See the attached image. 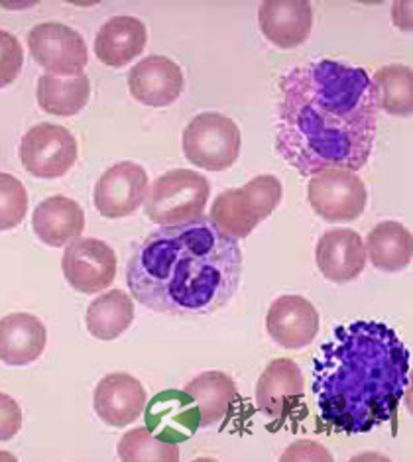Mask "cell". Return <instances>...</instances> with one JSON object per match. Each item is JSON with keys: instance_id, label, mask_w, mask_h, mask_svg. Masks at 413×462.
<instances>
[{"instance_id": "52a82bcc", "label": "cell", "mask_w": 413, "mask_h": 462, "mask_svg": "<svg viewBox=\"0 0 413 462\" xmlns=\"http://www.w3.org/2000/svg\"><path fill=\"white\" fill-rule=\"evenodd\" d=\"M309 205L327 223H351L363 217L368 193L364 181L349 170H325L311 175Z\"/></svg>"}, {"instance_id": "8992f818", "label": "cell", "mask_w": 413, "mask_h": 462, "mask_svg": "<svg viewBox=\"0 0 413 462\" xmlns=\"http://www.w3.org/2000/svg\"><path fill=\"white\" fill-rule=\"evenodd\" d=\"M241 128L221 113L195 116L183 130V153L201 170L223 171L241 156Z\"/></svg>"}, {"instance_id": "ffe728a7", "label": "cell", "mask_w": 413, "mask_h": 462, "mask_svg": "<svg viewBox=\"0 0 413 462\" xmlns=\"http://www.w3.org/2000/svg\"><path fill=\"white\" fill-rule=\"evenodd\" d=\"M146 26L134 16L106 20L95 38V53L108 68H123L142 56L146 48Z\"/></svg>"}, {"instance_id": "5bb4252c", "label": "cell", "mask_w": 413, "mask_h": 462, "mask_svg": "<svg viewBox=\"0 0 413 462\" xmlns=\"http://www.w3.org/2000/svg\"><path fill=\"white\" fill-rule=\"evenodd\" d=\"M258 26L280 50L306 43L313 28V8L307 0H266L258 8Z\"/></svg>"}, {"instance_id": "30bf717a", "label": "cell", "mask_w": 413, "mask_h": 462, "mask_svg": "<svg viewBox=\"0 0 413 462\" xmlns=\"http://www.w3.org/2000/svg\"><path fill=\"white\" fill-rule=\"evenodd\" d=\"M61 268L73 290L93 295L115 282L116 254L99 238H75L63 252Z\"/></svg>"}, {"instance_id": "484cf974", "label": "cell", "mask_w": 413, "mask_h": 462, "mask_svg": "<svg viewBox=\"0 0 413 462\" xmlns=\"http://www.w3.org/2000/svg\"><path fill=\"white\" fill-rule=\"evenodd\" d=\"M118 457L124 462H171L179 460V447L161 441L156 435H151L146 427H138L121 439Z\"/></svg>"}, {"instance_id": "7402d4cb", "label": "cell", "mask_w": 413, "mask_h": 462, "mask_svg": "<svg viewBox=\"0 0 413 462\" xmlns=\"http://www.w3.org/2000/svg\"><path fill=\"white\" fill-rule=\"evenodd\" d=\"M36 97L43 113L53 116H75L89 103L91 81L85 73L75 77L46 73L38 79Z\"/></svg>"}, {"instance_id": "f1b7e54d", "label": "cell", "mask_w": 413, "mask_h": 462, "mask_svg": "<svg viewBox=\"0 0 413 462\" xmlns=\"http://www.w3.org/2000/svg\"><path fill=\"white\" fill-rule=\"evenodd\" d=\"M22 429V410L14 398L0 392V441H10Z\"/></svg>"}, {"instance_id": "d6986e66", "label": "cell", "mask_w": 413, "mask_h": 462, "mask_svg": "<svg viewBox=\"0 0 413 462\" xmlns=\"http://www.w3.org/2000/svg\"><path fill=\"white\" fill-rule=\"evenodd\" d=\"M32 228L43 245L61 248L81 236L85 228V213L78 201L63 195H53L34 208Z\"/></svg>"}, {"instance_id": "9a60e30c", "label": "cell", "mask_w": 413, "mask_h": 462, "mask_svg": "<svg viewBox=\"0 0 413 462\" xmlns=\"http://www.w3.org/2000/svg\"><path fill=\"white\" fill-rule=\"evenodd\" d=\"M146 400L142 383L130 374L116 372L96 383L93 407L106 425L126 427L144 413Z\"/></svg>"}, {"instance_id": "e0dca14e", "label": "cell", "mask_w": 413, "mask_h": 462, "mask_svg": "<svg viewBox=\"0 0 413 462\" xmlns=\"http://www.w3.org/2000/svg\"><path fill=\"white\" fill-rule=\"evenodd\" d=\"M303 390H306V380L298 362L278 358L270 362L258 380V410L274 421L286 420L291 407L303 398Z\"/></svg>"}, {"instance_id": "277c9868", "label": "cell", "mask_w": 413, "mask_h": 462, "mask_svg": "<svg viewBox=\"0 0 413 462\" xmlns=\"http://www.w3.org/2000/svg\"><path fill=\"white\" fill-rule=\"evenodd\" d=\"M281 181L276 175H258L238 189L223 191L211 207V223L219 233L243 240L276 211L281 201Z\"/></svg>"}, {"instance_id": "44dd1931", "label": "cell", "mask_w": 413, "mask_h": 462, "mask_svg": "<svg viewBox=\"0 0 413 462\" xmlns=\"http://www.w3.org/2000/svg\"><path fill=\"white\" fill-rule=\"evenodd\" d=\"M186 395L197 411V427L219 425L233 402L236 400V383L225 372H203L186 386Z\"/></svg>"}, {"instance_id": "ac0fdd59", "label": "cell", "mask_w": 413, "mask_h": 462, "mask_svg": "<svg viewBox=\"0 0 413 462\" xmlns=\"http://www.w3.org/2000/svg\"><path fill=\"white\" fill-rule=\"evenodd\" d=\"M48 331L38 317L13 313L0 319V360L8 366H26L46 350Z\"/></svg>"}, {"instance_id": "8fae6325", "label": "cell", "mask_w": 413, "mask_h": 462, "mask_svg": "<svg viewBox=\"0 0 413 462\" xmlns=\"http://www.w3.org/2000/svg\"><path fill=\"white\" fill-rule=\"evenodd\" d=\"M148 173L134 162H118L95 185V207L106 218H124L138 211L148 195Z\"/></svg>"}, {"instance_id": "603a6c76", "label": "cell", "mask_w": 413, "mask_h": 462, "mask_svg": "<svg viewBox=\"0 0 413 462\" xmlns=\"http://www.w3.org/2000/svg\"><path fill=\"white\" fill-rule=\"evenodd\" d=\"M364 248L376 270L401 272L411 263L413 236L401 223L386 221L368 233Z\"/></svg>"}, {"instance_id": "4316f807", "label": "cell", "mask_w": 413, "mask_h": 462, "mask_svg": "<svg viewBox=\"0 0 413 462\" xmlns=\"http://www.w3.org/2000/svg\"><path fill=\"white\" fill-rule=\"evenodd\" d=\"M28 213V193L20 180L0 173V233L16 228Z\"/></svg>"}, {"instance_id": "7a4b0ae2", "label": "cell", "mask_w": 413, "mask_h": 462, "mask_svg": "<svg viewBox=\"0 0 413 462\" xmlns=\"http://www.w3.org/2000/svg\"><path fill=\"white\" fill-rule=\"evenodd\" d=\"M243 280V250L211 218L161 226L126 263V283L150 311L205 317L231 303Z\"/></svg>"}, {"instance_id": "5b68a950", "label": "cell", "mask_w": 413, "mask_h": 462, "mask_svg": "<svg viewBox=\"0 0 413 462\" xmlns=\"http://www.w3.org/2000/svg\"><path fill=\"white\" fill-rule=\"evenodd\" d=\"M211 185L193 170H171L151 185L146 195V215L161 226L186 225L199 218L209 201Z\"/></svg>"}, {"instance_id": "d4e9b609", "label": "cell", "mask_w": 413, "mask_h": 462, "mask_svg": "<svg viewBox=\"0 0 413 462\" xmlns=\"http://www.w3.org/2000/svg\"><path fill=\"white\" fill-rule=\"evenodd\" d=\"M378 111L396 116H411L413 113V71L408 65H386L374 77Z\"/></svg>"}, {"instance_id": "3957f363", "label": "cell", "mask_w": 413, "mask_h": 462, "mask_svg": "<svg viewBox=\"0 0 413 462\" xmlns=\"http://www.w3.org/2000/svg\"><path fill=\"white\" fill-rule=\"evenodd\" d=\"M311 378L325 425L368 433L396 417L409 383V350L386 323L341 325L313 360Z\"/></svg>"}, {"instance_id": "6da1fadb", "label": "cell", "mask_w": 413, "mask_h": 462, "mask_svg": "<svg viewBox=\"0 0 413 462\" xmlns=\"http://www.w3.org/2000/svg\"><path fill=\"white\" fill-rule=\"evenodd\" d=\"M376 132L378 105L366 69L319 60L280 79L276 152L299 175L363 170Z\"/></svg>"}, {"instance_id": "83f0119b", "label": "cell", "mask_w": 413, "mask_h": 462, "mask_svg": "<svg viewBox=\"0 0 413 462\" xmlns=\"http://www.w3.org/2000/svg\"><path fill=\"white\" fill-rule=\"evenodd\" d=\"M24 65V51L10 32L0 30V89L18 79Z\"/></svg>"}, {"instance_id": "9c48e42d", "label": "cell", "mask_w": 413, "mask_h": 462, "mask_svg": "<svg viewBox=\"0 0 413 462\" xmlns=\"http://www.w3.org/2000/svg\"><path fill=\"white\" fill-rule=\"evenodd\" d=\"M28 46L34 61L51 75H81L89 61L83 36L61 22H43L32 28Z\"/></svg>"}, {"instance_id": "4fadbf2b", "label": "cell", "mask_w": 413, "mask_h": 462, "mask_svg": "<svg viewBox=\"0 0 413 462\" xmlns=\"http://www.w3.org/2000/svg\"><path fill=\"white\" fill-rule=\"evenodd\" d=\"M183 71L166 56H148L128 73V89L138 103L161 108L176 103L183 91Z\"/></svg>"}, {"instance_id": "7c38bea8", "label": "cell", "mask_w": 413, "mask_h": 462, "mask_svg": "<svg viewBox=\"0 0 413 462\" xmlns=\"http://www.w3.org/2000/svg\"><path fill=\"white\" fill-rule=\"evenodd\" d=\"M319 311L301 295H281L266 315L268 335L280 346L298 350L309 346L319 333Z\"/></svg>"}, {"instance_id": "cb8c5ba5", "label": "cell", "mask_w": 413, "mask_h": 462, "mask_svg": "<svg viewBox=\"0 0 413 462\" xmlns=\"http://www.w3.org/2000/svg\"><path fill=\"white\" fill-rule=\"evenodd\" d=\"M134 321V303L123 290H111L87 307V331L99 340H115Z\"/></svg>"}, {"instance_id": "ba28073f", "label": "cell", "mask_w": 413, "mask_h": 462, "mask_svg": "<svg viewBox=\"0 0 413 462\" xmlns=\"http://www.w3.org/2000/svg\"><path fill=\"white\" fill-rule=\"evenodd\" d=\"M20 162L34 178H61L78 162V140L65 126L36 125L20 142Z\"/></svg>"}, {"instance_id": "2e32d148", "label": "cell", "mask_w": 413, "mask_h": 462, "mask_svg": "<svg viewBox=\"0 0 413 462\" xmlns=\"http://www.w3.org/2000/svg\"><path fill=\"white\" fill-rule=\"evenodd\" d=\"M317 268L333 283H349L364 272L366 248L353 228H331L315 248Z\"/></svg>"}]
</instances>
